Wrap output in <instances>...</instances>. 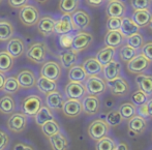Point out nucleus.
<instances>
[{
    "label": "nucleus",
    "mask_w": 152,
    "mask_h": 150,
    "mask_svg": "<svg viewBox=\"0 0 152 150\" xmlns=\"http://www.w3.org/2000/svg\"><path fill=\"white\" fill-rule=\"evenodd\" d=\"M42 105H44V102H42V98L40 96L36 95V94H31V95L26 96L22 100L21 110L27 116L33 117L36 114V112L42 108Z\"/></svg>",
    "instance_id": "nucleus-8"
},
{
    "label": "nucleus",
    "mask_w": 152,
    "mask_h": 150,
    "mask_svg": "<svg viewBox=\"0 0 152 150\" xmlns=\"http://www.w3.org/2000/svg\"><path fill=\"white\" fill-rule=\"evenodd\" d=\"M20 84L18 82V79L17 77H8L5 79V82H4L3 88L2 91H4L7 94H14L20 90Z\"/></svg>",
    "instance_id": "nucleus-43"
},
{
    "label": "nucleus",
    "mask_w": 152,
    "mask_h": 150,
    "mask_svg": "<svg viewBox=\"0 0 152 150\" xmlns=\"http://www.w3.org/2000/svg\"><path fill=\"white\" fill-rule=\"evenodd\" d=\"M48 53V46L44 42H36L31 44L26 51V57L34 63L42 64L45 62Z\"/></svg>",
    "instance_id": "nucleus-4"
},
{
    "label": "nucleus",
    "mask_w": 152,
    "mask_h": 150,
    "mask_svg": "<svg viewBox=\"0 0 152 150\" xmlns=\"http://www.w3.org/2000/svg\"><path fill=\"white\" fill-rule=\"evenodd\" d=\"M83 107V112L88 116H95L99 113L102 108V102L99 100V96L86 94L81 100Z\"/></svg>",
    "instance_id": "nucleus-10"
},
{
    "label": "nucleus",
    "mask_w": 152,
    "mask_h": 150,
    "mask_svg": "<svg viewBox=\"0 0 152 150\" xmlns=\"http://www.w3.org/2000/svg\"><path fill=\"white\" fill-rule=\"evenodd\" d=\"M72 23L70 15L63 14L55 22V33L57 34H66L72 31Z\"/></svg>",
    "instance_id": "nucleus-27"
},
{
    "label": "nucleus",
    "mask_w": 152,
    "mask_h": 150,
    "mask_svg": "<svg viewBox=\"0 0 152 150\" xmlns=\"http://www.w3.org/2000/svg\"><path fill=\"white\" fill-rule=\"evenodd\" d=\"M150 150H152V149H150Z\"/></svg>",
    "instance_id": "nucleus-62"
},
{
    "label": "nucleus",
    "mask_w": 152,
    "mask_h": 150,
    "mask_svg": "<svg viewBox=\"0 0 152 150\" xmlns=\"http://www.w3.org/2000/svg\"><path fill=\"white\" fill-rule=\"evenodd\" d=\"M87 94L100 96L108 90L107 81L100 76H88L84 82Z\"/></svg>",
    "instance_id": "nucleus-2"
},
{
    "label": "nucleus",
    "mask_w": 152,
    "mask_h": 150,
    "mask_svg": "<svg viewBox=\"0 0 152 150\" xmlns=\"http://www.w3.org/2000/svg\"><path fill=\"white\" fill-rule=\"evenodd\" d=\"M118 111L121 114L123 120H127V121L130 118H132L134 115L138 114V108L132 102H126L121 104L118 108Z\"/></svg>",
    "instance_id": "nucleus-36"
},
{
    "label": "nucleus",
    "mask_w": 152,
    "mask_h": 150,
    "mask_svg": "<svg viewBox=\"0 0 152 150\" xmlns=\"http://www.w3.org/2000/svg\"><path fill=\"white\" fill-rule=\"evenodd\" d=\"M36 87L44 94H48L50 92L57 90V82L50 80V79L46 78V77L40 76L36 80Z\"/></svg>",
    "instance_id": "nucleus-33"
},
{
    "label": "nucleus",
    "mask_w": 152,
    "mask_h": 150,
    "mask_svg": "<svg viewBox=\"0 0 152 150\" xmlns=\"http://www.w3.org/2000/svg\"><path fill=\"white\" fill-rule=\"evenodd\" d=\"M68 80L72 82H79V83H84L85 80L87 79V74L85 72V70L83 68L82 65L79 64H75L72 67L68 68Z\"/></svg>",
    "instance_id": "nucleus-31"
},
{
    "label": "nucleus",
    "mask_w": 152,
    "mask_h": 150,
    "mask_svg": "<svg viewBox=\"0 0 152 150\" xmlns=\"http://www.w3.org/2000/svg\"><path fill=\"white\" fill-rule=\"evenodd\" d=\"M29 0H8V4L10 6H12V8H18L20 10L22 6L28 4Z\"/></svg>",
    "instance_id": "nucleus-51"
},
{
    "label": "nucleus",
    "mask_w": 152,
    "mask_h": 150,
    "mask_svg": "<svg viewBox=\"0 0 152 150\" xmlns=\"http://www.w3.org/2000/svg\"><path fill=\"white\" fill-rule=\"evenodd\" d=\"M6 51L15 59L20 58L25 53V42L21 37H12L7 42Z\"/></svg>",
    "instance_id": "nucleus-19"
},
{
    "label": "nucleus",
    "mask_w": 152,
    "mask_h": 150,
    "mask_svg": "<svg viewBox=\"0 0 152 150\" xmlns=\"http://www.w3.org/2000/svg\"><path fill=\"white\" fill-rule=\"evenodd\" d=\"M61 74V65L54 60H49V61L45 62L40 68V76L46 77V78L55 81V82H57L60 79Z\"/></svg>",
    "instance_id": "nucleus-12"
},
{
    "label": "nucleus",
    "mask_w": 152,
    "mask_h": 150,
    "mask_svg": "<svg viewBox=\"0 0 152 150\" xmlns=\"http://www.w3.org/2000/svg\"><path fill=\"white\" fill-rule=\"evenodd\" d=\"M145 105H146L147 112H148V118H152V97L148 98Z\"/></svg>",
    "instance_id": "nucleus-56"
},
{
    "label": "nucleus",
    "mask_w": 152,
    "mask_h": 150,
    "mask_svg": "<svg viewBox=\"0 0 152 150\" xmlns=\"http://www.w3.org/2000/svg\"><path fill=\"white\" fill-rule=\"evenodd\" d=\"M83 68L86 72L87 76H99L102 74L104 66L99 63L96 57H88L84 60L82 64Z\"/></svg>",
    "instance_id": "nucleus-25"
},
{
    "label": "nucleus",
    "mask_w": 152,
    "mask_h": 150,
    "mask_svg": "<svg viewBox=\"0 0 152 150\" xmlns=\"http://www.w3.org/2000/svg\"><path fill=\"white\" fill-rule=\"evenodd\" d=\"M36 2H38V3H46L47 1H49V0H35Z\"/></svg>",
    "instance_id": "nucleus-58"
},
{
    "label": "nucleus",
    "mask_w": 152,
    "mask_h": 150,
    "mask_svg": "<svg viewBox=\"0 0 152 150\" xmlns=\"http://www.w3.org/2000/svg\"><path fill=\"white\" fill-rule=\"evenodd\" d=\"M6 125L10 132L15 134L23 132L28 125V116L23 112H14L7 119Z\"/></svg>",
    "instance_id": "nucleus-5"
},
{
    "label": "nucleus",
    "mask_w": 152,
    "mask_h": 150,
    "mask_svg": "<svg viewBox=\"0 0 152 150\" xmlns=\"http://www.w3.org/2000/svg\"><path fill=\"white\" fill-rule=\"evenodd\" d=\"M64 94L66 98L70 100H82L85 95L87 94L86 88L84 86V83L79 82H69L65 85L64 87Z\"/></svg>",
    "instance_id": "nucleus-13"
},
{
    "label": "nucleus",
    "mask_w": 152,
    "mask_h": 150,
    "mask_svg": "<svg viewBox=\"0 0 152 150\" xmlns=\"http://www.w3.org/2000/svg\"><path fill=\"white\" fill-rule=\"evenodd\" d=\"M120 31L124 34V36H129L132 34L136 33V32H139L140 30V27L136 24V23L132 21V17H127L124 16L122 17L121 20V26H120Z\"/></svg>",
    "instance_id": "nucleus-32"
},
{
    "label": "nucleus",
    "mask_w": 152,
    "mask_h": 150,
    "mask_svg": "<svg viewBox=\"0 0 152 150\" xmlns=\"http://www.w3.org/2000/svg\"><path fill=\"white\" fill-rule=\"evenodd\" d=\"M115 55H116V49L112 48V47L106 46L96 53L95 57L99 61V63L102 66H104L115 59Z\"/></svg>",
    "instance_id": "nucleus-30"
},
{
    "label": "nucleus",
    "mask_w": 152,
    "mask_h": 150,
    "mask_svg": "<svg viewBox=\"0 0 152 150\" xmlns=\"http://www.w3.org/2000/svg\"><path fill=\"white\" fill-rule=\"evenodd\" d=\"M122 18H117V17H111L107 20V29L108 30H119L121 26Z\"/></svg>",
    "instance_id": "nucleus-47"
},
{
    "label": "nucleus",
    "mask_w": 152,
    "mask_h": 150,
    "mask_svg": "<svg viewBox=\"0 0 152 150\" xmlns=\"http://www.w3.org/2000/svg\"><path fill=\"white\" fill-rule=\"evenodd\" d=\"M93 42V35L90 32L86 31H79L76 35H74L72 42V49L77 52H82L88 49Z\"/></svg>",
    "instance_id": "nucleus-11"
},
{
    "label": "nucleus",
    "mask_w": 152,
    "mask_h": 150,
    "mask_svg": "<svg viewBox=\"0 0 152 150\" xmlns=\"http://www.w3.org/2000/svg\"><path fill=\"white\" fill-rule=\"evenodd\" d=\"M48 139L52 150H68L69 148V141L67 137L61 132L53 135Z\"/></svg>",
    "instance_id": "nucleus-26"
},
{
    "label": "nucleus",
    "mask_w": 152,
    "mask_h": 150,
    "mask_svg": "<svg viewBox=\"0 0 152 150\" xmlns=\"http://www.w3.org/2000/svg\"><path fill=\"white\" fill-rule=\"evenodd\" d=\"M152 62L148 60L142 53H139L134 57L130 61L127 62V70L129 74L132 75H139V74H144L150 68Z\"/></svg>",
    "instance_id": "nucleus-7"
},
{
    "label": "nucleus",
    "mask_w": 152,
    "mask_h": 150,
    "mask_svg": "<svg viewBox=\"0 0 152 150\" xmlns=\"http://www.w3.org/2000/svg\"><path fill=\"white\" fill-rule=\"evenodd\" d=\"M121 64L117 60H113L110 63H108L107 65L104 66L102 68V76L104 79L108 82V81L114 80V79L118 78L121 76Z\"/></svg>",
    "instance_id": "nucleus-21"
},
{
    "label": "nucleus",
    "mask_w": 152,
    "mask_h": 150,
    "mask_svg": "<svg viewBox=\"0 0 152 150\" xmlns=\"http://www.w3.org/2000/svg\"><path fill=\"white\" fill-rule=\"evenodd\" d=\"M74 36L70 35V34H60V37H59V44L63 49H72V42Z\"/></svg>",
    "instance_id": "nucleus-48"
},
{
    "label": "nucleus",
    "mask_w": 152,
    "mask_h": 150,
    "mask_svg": "<svg viewBox=\"0 0 152 150\" xmlns=\"http://www.w3.org/2000/svg\"><path fill=\"white\" fill-rule=\"evenodd\" d=\"M65 102L63 94L58 90H55L46 94V105L51 110H61Z\"/></svg>",
    "instance_id": "nucleus-24"
},
{
    "label": "nucleus",
    "mask_w": 152,
    "mask_h": 150,
    "mask_svg": "<svg viewBox=\"0 0 152 150\" xmlns=\"http://www.w3.org/2000/svg\"><path fill=\"white\" fill-rule=\"evenodd\" d=\"M61 111L67 118H77L83 113L82 102L80 100H65Z\"/></svg>",
    "instance_id": "nucleus-14"
},
{
    "label": "nucleus",
    "mask_w": 152,
    "mask_h": 150,
    "mask_svg": "<svg viewBox=\"0 0 152 150\" xmlns=\"http://www.w3.org/2000/svg\"><path fill=\"white\" fill-rule=\"evenodd\" d=\"M136 84L138 89L143 91L147 96H152V75L150 74H139L136 77Z\"/></svg>",
    "instance_id": "nucleus-23"
},
{
    "label": "nucleus",
    "mask_w": 152,
    "mask_h": 150,
    "mask_svg": "<svg viewBox=\"0 0 152 150\" xmlns=\"http://www.w3.org/2000/svg\"><path fill=\"white\" fill-rule=\"evenodd\" d=\"M126 12H127V5L122 0L109 1L106 7V15L108 18H111V17L122 18V17L126 16Z\"/></svg>",
    "instance_id": "nucleus-15"
},
{
    "label": "nucleus",
    "mask_w": 152,
    "mask_h": 150,
    "mask_svg": "<svg viewBox=\"0 0 152 150\" xmlns=\"http://www.w3.org/2000/svg\"><path fill=\"white\" fill-rule=\"evenodd\" d=\"M113 150H130V146L125 141H120V142H117L116 146Z\"/></svg>",
    "instance_id": "nucleus-53"
},
{
    "label": "nucleus",
    "mask_w": 152,
    "mask_h": 150,
    "mask_svg": "<svg viewBox=\"0 0 152 150\" xmlns=\"http://www.w3.org/2000/svg\"><path fill=\"white\" fill-rule=\"evenodd\" d=\"M104 120H106L107 123L110 125V127H116V126L120 125L123 122V118H122L121 114L119 113L118 109L117 110H111L104 116Z\"/></svg>",
    "instance_id": "nucleus-41"
},
{
    "label": "nucleus",
    "mask_w": 152,
    "mask_h": 150,
    "mask_svg": "<svg viewBox=\"0 0 152 150\" xmlns=\"http://www.w3.org/2000/svg\"><path fill=\"white\" fill-rule=\"evenodd\" d=\"M111 132V127L108 123L106 122L104 119L97 118L94 119L89 123L88 128H87V132L88 136L91 140L93 141H98L102 138L106 136H109Z\"/></svg>",
    "instance_id": "nucleus-1"
},
{
    "label": "nucleus",
    "mask_w": 152,
    "mask_h": 150,
    "mask_svg": "<svg viewBox=\"0 0 152 150\" xmlns=\"http://www.w3.org/2000/svg\"><path fill=\"white\" fill-rule=\"evenodd\" d=\"M2 2H3V0H0V4H1V3H2Z\"/></svg>",
    "instance_id": "nucleus-60"
},
{
    "label": "nucleus",
    "mask_w": 152,
    "mask_h": 150,
    "mask_svg": "<svg viewBox=\"0 0 152 150\" xmlns=\"http://www.w3.org/2000/svg\"><path fill=\"white\" fill-rule=\"evenodd\" d=\"M79 5H80V0H60L58 6L62 14L72 15L78 10Z\"/></svg>",
    "instance_id": "nucleus-39"
},
{
    "label": "nucleus",
    "mask_w": 152,
    "mask_h": 150,
    "mask_svg": "<svg viewBox=\"0 0 152 150\" xmlns=\"http://www.w3.org/2000/svg\"><path fill=\"white\" fill-rule=\"evenodd\" d=\"M152 4V0H130L132 10H149Z\"/></svg>",
    "instance_id": "nucleus-46"
},
{
    "label": "nucleus",
    "mask_w": 152,
    "mask_h": 150,
    "mask_svg": "<svg viewBox=\"0 0 152 150\" xmlns=\"http://www.w3.org/2000/svg\"><path fill=\"white\" fill-rule=\"evenodd\" d=\"M117 142L114 138H111L106 136L100 140L96 141L95 143V150H113L116 146Z\"/></svg>",
    "instance_id": "nucleus-44"
},
{
    "label": "nucleus",
    "mask_w": 152,
    "mask_h": 150,
    "mask_svg": "<svg viewBox=\"0 0 152 150\" xmlns=\"http://www.w3.org/2000/svg\"><path fill=\"white\" fill-rule=\"evenodd\" d=\"M149 96H147L143 91H141L140 89H137L136 91H134L130 94V102L138 108V107L142 106V105L146 104V102L148 100Z\"/></svg>",
    "instance_id": "nucleus-45"
},
{
    "label": "nucleus",
    "mask_w": 152,
    "mask_h": 150,
    "mask_svg": "<svg viewBox=\"0 0 152 150\" xmlns=\"http://www.w3.org/2000/svg\"><path fill=\"white\" fill-rule=\"evenodd\" d=\"M5 79H6V77H5V75H4V72H0V91H2L4 82H5Z\"/></svg>",
    "instance_id": "nucleus-57"
},
{
    "label": "nucleus",
    "mask_w": 152,
    "mask_h": 150,
    "mask_svg": "<svg viewBox=\"0 0 152 150\" xmlns=\"http://www.w3.org/2000/svg\"><path fill=\"white\" fill-rule=\"evenodd\" d=\"M107 85H108L111 94L116 97H124L128 95L130 92V84L125 78L121 76L114 80L108 81Z\"/></svg>",
    "instance_id": "nucleus-6"
},
{
    "label": "nucleus",
    "mask_w": 152,
    "mask_h": 150,
    "mask_svg": "<svg viewBox=\"0 0 152 150\" xmlns=\"http://www.w3.org/2000/svg\"><path fill=\"white\" fill-rule=\"evenodd\" d=\"M152 17L150 10H136L132 15V19L140 28L149 25Z\"/></svg>",
    "instance_id": "nucleus-28"
},
{
    "label": "nucleus",
    "mask_w": 152,
    "mask_h": 150,
    "mask_svg": "<svg viewBox=\"0 0 152 150\" xmlns=\"http://www.w3.org/2000/svg\"><path fill=\"white\" fill-rule=\"evenodd\" d=\"M125 42L126 45L132 47L136 50H141V48L143 47V45L145 44L144 36L140 33V32H136V33L132 34L129 36H126L125 37Z\"/></svg>",
    "instance_id": "nucleus-42"
},
{
    "label": "nucleus",
    "mask_w": 152,
    "mask_h": 150,
    "mask_svg": "<svg viewBox=\"0 0 152 150\" xmlns=\"http://www.w3.org/2000/svg\"><path fill=\"white\" fill-rule=\"evenodd\" d=\"M40 18L39 10L37 7L31 4H26L22 6L19 12V20L24 26L32 27L37 24L38 20Z\"/></svg>",
    "instance_id": "nucleus-3"
},
{
    "label": "nucleus",
    "mask_w": 152,
    "mask_h": 150,
    "mask_svg": "<svg viewBox=\"0 0 152 150\" xmlns=\"http://www.w3.org/2000/svg\"><path fill=\"white\" fill-rule=\"evenodd\" d=\"M149 27H150V29L152 30V17H151V20H150V23H149V25H148Z\"/></svg>",
    "instance_id": "nucleus-59"
},
{
    "label": "nucleus",
    "mask_w": 152,
    "mask_h": 150,
    "mask_svg": "<svg viewBox=\"0 0 152 150\" xmlns=\"http://www.w3.org/2000/svg\"><path fill=\"white\" fill-rule=\"evenodd\" d=\"M72 29L77 31H83L87 29L91 24V17L86 10H77L72 15Z\"/></svg>",
    "instance_id": "nucleus-9"
},
{
    "label": "nucleus",
    "mask_w": 152,
    "mask_h": 150,
    "mask_svg": "<svg viewBox=\"0 0 152 150\" xmlns=\"http://www.w3.org/2000/svg\"><path fill=\"white\" fill-rule=\"evenodd\" d=\"M16 111V102L12 94H4L0 97V113L3 115H10Z\"/></svg>",
    "instance_id": "nucleus-29"
},
{
    "label": "nucleus",
    "mask_w": 152,
    "mask_h": 150,
    "mask_svg": "<svg viewBox=\"0 0 152 150\" xmlns=\"http://www.w3.org/2000/svg\"><path fill=\"white\" fill-rule=\"evenodd\" d=\"M20 87L23 89H31L36 86V77L31 70L25 68L22 70L17 76Z\"/></svg>",
    "instance_id": "nucleus-17"
},
{
    "label": "nucleus",
    "mask_w": 152,
    "mask_h": 150,
    "mask_svg": "<svg viewBox=\"0 0 152 150\" xmlns=\"http://www.w3.org/2000/svg\"><path fill=\"white\" fill-rule=\"evenodd\" d=\"M34 121L38 126H42L45 122L49 121V120L54 119V114H53L52 110L49 108L48 106H44L42 105V108L36 112V114L34 115Z\"/></svg>",
    "instance_id": "nucleus-34"
},
{
    "label": "nucleus",
    "mask_w": 152,
    "mask_h": 150,
    "mask_svg": "<svg viewBox=\"0 0 152 150\" xmlns=\"http://www.w3.org/2000/svg\"><path fill=\"white\" fill-rule=\"evenodd\" d=\"M140 51L147 59L150 60L152 62V40H149V42H145Z\"/></svg>",
    "instance_id": "nucleus-50"
},
{
    "label": "nucleus",
    "mask_w": 152,
    "mask_h": 150,
    "mask_svg": "<svg viewBox=\"0 0 152 150\" xmlns=\"http://www.w3.org/2000/svg\"><path fill=\"white\" fill-rule=\"evenodd\" d=\"M14 150H35L32 145L25 144V143H17L14 146Z\"/></svg>",
    "instance_id": "nucleus-52"
},
{
    "label": "nucleus",
    "mask_w": 152,
    "mask_h": 150,
    "mask_svg": "<svg viewBox=\"0 0 152 150\" xmlns=\"http://www.w3.org/2000/svg\"><path fill=\"white\" fill-rule=\"evenodd\" d=\"M127 127L130 132L139 136V135H142L146 132L147 127H148V120L145 117L137 114L128 120Z\"/></svg>",
    "instance_id": "nucleus-16"
},
{
    "label": "nucleus",
    "mask_w": 152,
    "mask_h": 150,
    "mask_svg": "<svg viewBox=\"0 0 152 150\" xmlns=\"http://www.w3.org/2000/svg\"><path fill=\"white\" fill-rule=\"evenodd\" d=\"M40 130H42V135H44L46 138H50V137L53 136V135L61 132L60 124H59L55 119L49 120V121L45 122V123L40 126Z\"/></svg>",
    "instance_id": "nucleus-37"
},
{
    "label": "nucleus",
    "mask_w": 152,
    "mask_h": 150,
    "mask_svg": "<svg viewBox=\"0 0 152 150\" xmlns=\"http://www.w3.org/2000/svg\"><path fill=\"white\" fill-rule=\"evenodd\" d=\"M86 3L88 4L89 6H92V7H99L104 4V2L106 0H85Z\"/></svg>",
    "instance_id": "nucleus-54"
},
{
    "label": "nucleus",
    "mask_w": 152,
    "mask_h": 150,
    "mask_svg": "<svg viewBox=\"0 0 152 150\" xmlns=\"http://www.w3.org/2000/svg\"><path fill=\"white\" fill-rule=\"evenodd\" d=\"M15 64V58L7 52V51H1L0 52V72H8Z\"/></svg>",
    "instance_id": "nucleus-38"
},
{
    "label": "nucleus",
    "mask_w": 152,
    "mask_h": 150,
    "mask_svg": "<svg viewBox=\"0 0 152 150\" xmlns=\"http://www.w3.org/2000/svg\"><path fill=\"white\" fill-rule=\"evenodd\" d=\"M138 114L141 116L145 117V118H148V112H147V108L146 105H142V106L138 107Z\"/></svg>",
    "instance_id": "nucleus-55"
},
{
    "label": "nucleus",
    "mask_w": 152,
    "mask_h": 150,
    "mask_svg": "<svg viewBox=\"0 0 152 150\" xmlns=\"http://www.w3.org/2000/svg\"><path fill=\"white\" fill-rule=\"evenodd\" d=\"M10 137L5 130H0V150H5L10 145Z\"/></svg>",
    "instance_id": "nucleus-49"
},
{
    "label": "nucleus",
    "mask_w": 152,
    "mask_h": 150,
    "mask_svg": "<svg viewBox=\"0 0 152 150\" xmlns=\"http://www.w3.org/2000/svg\"><path fill=\"white\" fill-rule=\"evenodd\" d=\"M106 1H112V0H106Z\"/></svg>",
    "instance_id": "nucleus-61"
},
{
    "label": "nucleus",
    "mask_w": 152,
    "mask_h": 150,
    "mask_svg": "<svg viewBox=\"0 0 152 150\" xmlns=\"http://www.w3.org/2000/svg\"><path fill=\"white\" fill-rule=\"evenodd\" d=\"M15 33L12 24L7 20L0 21V42H8Z\"/></svg>",
    "instance_id": "nucleus-35"
},
{
    "label": "nucleus",
    "mask_w": 152,
    "mask_h": 150,
    "mask_svg": "<svg viewBox=\"0 0 152 150\" xmlns=\"http://www.w3.org/2000/svg\"><path fill=\"white\" fill-rule=\"evenodd\" d=\"M119 58L121 61L126 62L130 61L137 54H139V50H136L132 47L128 46V45H122L121 47H119Z\"/></svg>",
    "instance_id": "nucleus-40"
},
{
    "label": "nucleus",
    "mask_w": 152,
    "mask_h": 150,
    "mask_svg": "<svg viewBox=\"0 0 152 150\" xmlns=\"http://www.w3.org/2000/svg\"><path fill=\"white\" fill-rule=\"evenodd\" d=\"M60 65L64 68H69L78 62L79 53L72 49H64L59 54Z\"/></svg>",
    "instance_id": "nucleus-22"
},
{
    "label": "nucleus",
    "mask_w": 152,
    "mask_h": 150,
    "mask_svg": "<svg viewBox=\"0 0 152 150\" xmlns=\"http://www.w3.org/2000/svg\"><path fill=\"white\" fill-rule=\"evenodd\" d=\"M104 42L106 46L117 49L125 42V36L120 30H108Z\"/></svg>",
    "instance_id": "nucleus-20"
},
{
    "label": "nucleus",
    "mask_w": 152,
    "mask_h": 150,
    "mask_svg": "<svg viewBox=\"0 0 152 150\" xmlns=\"http://www.w3.org/2000/svg\"><path fill=\"white\" fill-rule=\"evenodd\" d=\"M151 138H152V137H151Z\"/></svg>",
    "instance_id": "nucleus-63"
},
{
    "label": "nucleus",
    "mask_w": 152,
    "mask_h": 150,
    "mask_svg": "<svg viewBox=\"0 0 152 150\" xmlns=\"http://www.w3.org/2000/svg\"><path fill=\"white\" fill-rule=\"evenodd\" d=\"M55 22H56V21L51 16L40 17L37 24H36L37 31L39 32L42 36H45V37L52 35L55 32Z\"/></svg>",
    "instance_id": "nucleus-18"
}]
</instances>
